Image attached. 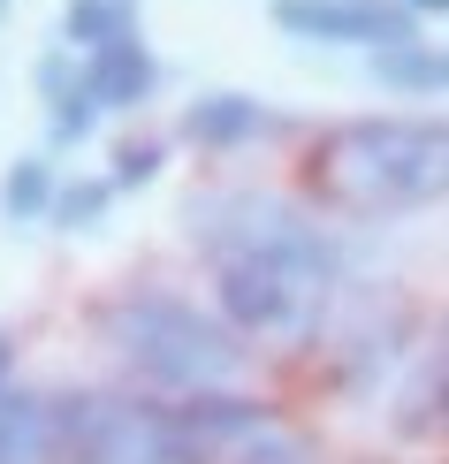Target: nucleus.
Here are the masks:
<instances>
[{
    "label": "nucleus",
    "mask_w": 449,
    "mask_h": 464,
    "mask_svg": "<svg viewBox=\"0 0 449 464\" xmlns=\"http://www.w3.org/2000/svg\"><path fill=\"white\" fill-rule=\"evenodd\" d=\"M107 198H114V176H76V183H62V198H54V221L62 228H92L107 214Z\"/></svg>",
    "instance_id": "15"
},
{
    "label": "nucleus",
    "mask_w": 449,
    "mask_h": 464,
    "mask_svg": "<svg viewBox=\"0 0 449 464\" xmlns=\"http://www.w3.org/2000/svg\"><path fill=\"white\" fill-rule=\"evenodd\" d=\"M138 24H130V8L122 0H69V15H62V38H69V53H100V46H114V38H130Z\"/></svg>",
    "instance_id": "12"
},
{
    "label": "nucleus",
    "mask_w": 449,
    "mask_h": 464,
    "mask_svg": "<svg viewBox=\"0 0 449 464\" xmlns=\"http://www.w3.org/2000/svg\"><path fill=\"white\" fill-rule=\"evenodd\" d=\"M366 69H374V84H381V92H449V46H426V38L374 53Z\"/></svg>",
    "instance_id": "11"
},
{
    "label": "nucleus",
    "mask_w": 449,
    "mask_h": 464,
    "mask_svg": "<svg viewBox=\"0 0 449 464\" xmlns=\"http://www.w3.org/2000/svg\"><path fill=\"white\" fill-rule=\"evenodd\" d=\"M190 237L213 259V297H221V320L237 335H305L320 320L336 251L282 198L221 190V198L190 206Z\"/></svg>",
    "instance_id": "1"
},
{
    "label": "nucleus",
    "mask_w": 449,
    "mask_h": 464,
    "mask_svg": "<svg viewBox=\"0 0 449 464\" xmlns=\"http://www.w3.org/2000/svg\"><path fill=\"white\" fill-rule=\"evenodd\" d=\"M92 92H100V107H145V92H152V53H145V38L130 31V38H114V46L92 53Z\"/></svg>",
    "instance_id": "10"
},
{
    "label": "nucleus",
    "mask_w": 449,
    "mask_h": 464,
    "mask_svg": "<svg viewBox=\"0 0 449 464\" xmlns=\"http://www.w3.org/2000/svg\"><path fill=\"white\" fill-rule=\"evenodd\" d=\"M0 464H62V411H54V396H31V389L0 396Z\"/></svg>",
    "instance_id": "8"
},
{
    "label": "nucleus",
    "mask_w": 449,
    "mask_h": 464,
    "mask_svg": "<svg viewBox=\"0 0 449 464\" xmlns=\"http://www.w3.org/2000/svg\"><path fill=\"white\" fill-rule=\"evenodd\" d=\"M0 15H8V0H0Z\"/></svg>",
    "instance_id": "19"
},
{
    "label": "nucleus",
    "mask_w": 449,
    "mask_h": 464,
    "mask_svg": "<svg viewBox=\"0 0 449 464\" xmlns=\"http://www.w3.org/2000/svg\"><path fill=\"white\" fill-rule=\"evenodd\" d=\"M107 176H114V190H138V183L161 176V152H152V145H114V168H107Z\"/></svg>",
    "instance_id": "16"
},
{
    "label": "nucleus",
    "mask_w": 449,
    "mask_h": 464,
    "mask_svg": "<svg viewBox=\"0 0 449 464\" xmlns=\"http://www.w3.org/2000/svg\"><path fill=\"white\" fill-rule=\"evenodd\" d=\"M62 411V464H183L175 403L145 396H54Z\"/></svg>",
    "instance_id": "4"
},
{
    "label": "nucleus",
    "mask_w": 449,
    "mask_h": 464,
    "mask_svg": "<svg viewBox=\"0 0 449 464\" xmlns=\"http://www.w3.org/2000/svg\"><path fill=\"white\" fill-rule=\"evenodd\" d=\"M267 130H282V114L259 107V100H244V92H206V100L183 107V138L190 145H213V152L251 145V138H267Z\"/></svg>",
    "instance_id": "7"
},
{
    "label": "nucleus",
    "mask_w": 449,
    "mask_h": 464,
    "mask_svg": "<svg viewBox=\"0 0 449 464\" xmlns=\"http://www.w3.org/2000/svg\"><path fill=\"white\" fill-rule=\"evenodd\" d=\"M305 190L327 214L388 221L449 198V114H350L305 152Z\"/></svg>",
    "instance_id": "2"
},
{
    "label": "nucleus",
    "mask_w": 449,
    "mask_h": 464,
    "mask_svg": "<svg viewBox=\"0 0 449 464\" xmlns=\"http://www.w3.org/2000/svg\"><path fill=\"white\" fill-rule=\"evenodd\" d=\"M8 373H15V351H8V335H0V396H8V389H15V381H8Z\"/></svg>",
    "instance_id": "17"
},
{
    "label": "nucleus",
    "mask_w": 449,
    "mask_h": 464,
    "mask_svg": "<svg viewBox=\"0 0 449 464\" xmlns=\"http://www.w3.org/2000/svg\"><path fill=\"white\" fill-rule=\"evenodd\" d=\"M404 8H412V15H419V8H442V15H449V0H404Z\"/></svg>",
    "instance_id": "18"
},
{
    "label": "nucleus",
    "mask_w": 449,
    "mask_h": 464,
    "mask_svg": "<svg viewBox=\"0 0 449 464\" xmlns=\"http://www.w3.org/2000/svg\"><path fill=\"white\" fill-rule=\"evenodd\" d=\"M221 464H320V450H312V441H305L298 427H282V419L267 411L259 427H251V434L237 441V450L221 457Z\"/></svg>",
    "instance_id": "14"
},
{
    "label": "nucleus",
    "mask_w": 449,
    "mask_h": 464,
    "mask_svg": "<svg viewBox=\"0 0 449 464\" xmlns=\"http://www.w3.org/2000/svg\"><path fill=\"white\" fill-rule=\"evenodd\" d=\"M54 198H62V190H54V168L38 160V152H24V160L0 176V214H8V221H38V214H54Z\"/></svg>",
    "instance_id": "13"
},
{
    "label": "nucleus",
    "mask_w": 449,
    "mask_h": 464,
    "mask_svg": "<svg viewBox=\"0 0 449 464\" xmlns=\"http://www.w3.org/2000/svg\"><path fill=\"white\" fill-rule=\"evenodd\" d=\"M38 92H46V122H54V145H76L92 138L100 122V92H92V69H76V53H46L38 62Z\"/></svg>",
    "instance_id": "9"
},
{
    "label": "nucleus",
    "mask_w": 449,
    "mask_h": 464,
    "mask_svg": "<svg viewBox=\"0 0 449 464\" xmlns=\"http://www.w3.org/2000/svg\"><path fill=\"white\" fill-rule=\"evenodd\" d=\"M122 8H130V0H122Z\"/></svg>",
    "instance_id": "20"
},
{
    "label": "nucleus",
    "mask_w": 449,
    "mask_h": 464,
    "mask_svg": "<svg viewBox=\"0 0 449 464\" xmlns=\"http://www.w3.org/2000/svg\"><path fill=\"white\" fill-rule=\"evenodd\" d=\"M275 24L289 38L358 46V53H388V46H412L419 38V15L404 0H275Z\"/></svg>",
    "instance_id": "5"
},
{
    "label": "nucleus",
    "mask_w": 449,
    "mask_h": 464,
    "mask_svg": "<svg viewBox=\"0 0 449 464\" xmlns=\"http://www.w3.org/2000/svg\"><path fill=\"white\" fill-rule=\"evenodd\" d=\"M267 419V403L251 396H229V389H206V396H183L175 403V434H183V464H221L237 441Z\"/></svg>",
    "instance_id": "6"
},
{
    "label": "nucleus",
    "mask_w": 449,
    "mask_h": 464,
    "mask_svg": "<svg viewBox=\"0 0 449 464\" xmlns=\"http://www.w3.org/2000/svg\"><path fill=\"white\" fill-rule=\"evenodd\" d=\"M100 343L130 365L152 389H175V396H206V389H229L244 365V343L229 320L199 313L190 297H168V289H122V297L100 304Z\"/></svg>",
    "instance_id": "3"
}]
</instances>
